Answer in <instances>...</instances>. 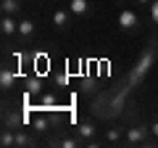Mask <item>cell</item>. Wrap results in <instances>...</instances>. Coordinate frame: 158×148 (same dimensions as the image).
Instances as JSON below:
<instances>
[{
	"label": "cell",
	"mask_w": 158,
	"mask_h": 148,
	"mask_svg": "<svg viewBox=\"0 0 158 148\" xmlns=\"http://www.w3.org/2000/svg\"><path fill=\"white\" fill-rule=\"evenodd\" d=\"M156 61H158V37H150V40H148V45L142 48V53L137 56L135 66L129 69V74H127V82H124V85L129 87V90L140 87L142 80L150 74V69L156 66Z\"/></svg>",
	"instance_id": "1"
},
{
	"label": "cell",
	"mask_w": 158,
	"mask_h": 148,
	"mask_svg": "<svg viewBox=\"0 0 158 148\" xmlns=\"http://www.w3.org/2000/svg\"><path fill=\"white\" fill-rule=\"evenodd\" d=\"M156 140L153 137V130L150 124H132L124 130V146H150V143Z\"/></svg>",
	"instance_id": "2"
},
{
	"label": "cell",
	"mask_w": 158,
	"mask_h": 148,
	"mask_svg": "<svg viewBox=\"0 0 158 148\" xmlns=\"http://www.w3.org/2000/svg\"><path fill=\"white\" fill-rule=\"evenodd\" d=\"M56 124H58V116L53 114L50 108L37 111V114H29V130H32L34 135H48Z\"/></svg>",
	"instance_id": "3"
},
{
	"label": "cell",
	"mask_w": 158,
	"mask_h": 148,
	"mask_svg": "<svg viewBox=\"0 0 158 148\" xmlns=\"http://www.w3.org/2000/svg\"><path fill=\"white\" fill-rule=\"evenodd\" d=\"M116 24H118V29H121V32H127V34L142 32V16L135 11V8H121V11H118V16H116Z\"/></svg>",
	"instance_id": "4"
},
{
	"label": "cell",
	"mask_w": 158,
	"mask_h": 148,
	"mask_svg": "<svg viewBox=\"0 0 158 148\" xmlns=\"http://www.w3.org/2000/svg\"><path fill=\"white\" fill-rule=\"evenodd\" d=\"M98 132H100V127H98L95 119H82L77 127H74V135L82 140V146H95Z\"/></svg>",
	"instance_id": "5"
},
{
	"label": "cell",
	"mask_w": 158,
	"mask_h": 148,
	"mask_svg": "<svg viewBox=\"0 0 158 148\" xmlns=\"http://www.w3.org/2000/svg\"><path fill=\"white\" fill-rule=\"evenodd\" d=\"M29 124V114L24 108H6L3 111V127H11V130H19V127Z\"/></svg>",
	"instance_id": "6"
},
{
	"label": "cell",
	"mask_w": 158,
	"mask_h": 148,
	"mask_svg": "<svg viewBox=\"0 0 158 148\" xmlns=\"http://www.w3.org/2000/svg\"><path fill=\"white\" fill-rule=\"evenodd\" d=\"M37 37V24L32 19H19V32H16V45H29Z\"/></svg>",
	"instance_id": "7"
},
{
	"label": "cell",
	"mask_w": 158,
	"mask_h": 148,
	"mask_svg": "<svg viewBox=\"0 0 158 148\" xmlns=\"http://www.w3.org/2000/svg\"><path fill=\"white\" fill-rule=\"evenodd\" d=\"M50 21H53V27H56L58 32H69L71 24H74V13L69 11V8H56L53 16H50Z\"/></svg>",
	"instance_id": "8"
},
{
	"label": "cell",
	"mask_w": 158,
	"mask_h": 148,
	"mask_svg": "<svg viewBox=\"0 0 158 148\" xmlns=\"http://www.w3.org/2000/svg\"><path fill=\"white\" fill-rule=\"evenodd\" d=\"M16 32H19V16H8V13H3V19H0V34H3V42L8 45V40H16Z\"/></svg>",
	"instance_id": "9"
},
{
	"label": "cell",
	"mask_w": 158,
	"mask_h": 148,
	"mask_svg": "<svg viewBox=\"0 0 158 148\" xmlns=\"http://www.w3.org/2000/svg\"><path fill=\"white\" fill-rule=\"evenodd\" d=\"M66 8L74 13V19H90L92 16V3L90 0H69Z\"/></svg>",
	"instance_id": "10"
},
{
	"label": "cell",
	"mask_w": 158,
	"mask_h": 148,
	"mask_svg": "<svg viewBox=\"0 0 158 148\" xmlns=\"http://www.w3.org/2000/svg\"><path fill=\"white\" fill-rule=\"evenodd\" d=\"M13 87H16V72H13L11 63H3V69H0V90L11 93Z\"/></svg>",
	"instance_id": "11"
},
{
	"label": "cell",
	"mask_w": 158,
	"mask_h": 148,
	"mask_svg": "<svg viewBox=\"0 0 158 148\" xmlns=\"http://www.w3.org/2000/svg\"><path fill=\"white\" fill-rule=\"evenodd\" d=\"M48 146H53V148H79L82 140L77 135H63V130H58V137L48 140Z\"/></svg>",
	"instance_id": "12"
},
{
	"label": "cell",
	"mask_w": 158,
	"mask_h": 148,
	"mask_svg": "<svg viewBox=\"0 0 158 148\" xmlns=\"http://www.w3.org/2000/svg\"><path fill=\"white\" fill-rule=\"evenodd\" d=\"M13 135H16L13 148H32V146H37V140L32 137V130H27V127H19V130H13Z\"/></svg>",
	"instance_id": "13"
},
{
	"label": "cell",
	"mask_w": 158,
	"mask_h": 148,
	"mask_svg": "<svg viewBox=\"0 0 158 148\" xmlns=\"http://www.w3.org/2000/svg\"><path fill=\"white\" fill-rule=\"evenodd\" d=\"M21 11H24V0H3V3H0V13L21 16Z\"/></svg>",
	"instance_id": "14"
},
{
	"label": "cell",
	"mask_w": 158,
	"mask_h": 148,
	"mask_svg": "<svg viewBox=\"0 0 158 148\" xmlns=\"http://www.w3.org/2000/svg\"><path fill=\"white\" fill-rule=\"evenodd\" d=\"M103 143H108V146L124 143V130H121V127H108V130L103 132Z\"/></svg>",
	"instance_id": "15"
},
{
	"label": "cell",
	"mask_w": 158,
	"mask_h": 148,
	"mask_svg": "<svg viewBox=\"0 0 158 148\" xmlns=\"http://www.w3.org/2000/svg\"><path fill=\"white\" fill-rule=\"evenodd\" d=\"M24 90H27V95H40L42 93V77H37V74L27 77L24 80Z\"/></svg>",
	"instance_id": "16"
},
{
	"label": "cell",
	"mask_w": 158,
	"mask_h": 148,
	"mask_svg": "<svg viewBox=\"0 0 158 148\" xmlns=\"http://www.w3.org/2000/svg\"><path fill=\"white\" fill-rule=\"evenodd\" d=\"M56 106H58V98L53 95V93H42V95L37 98V108H50L53 111Z\"/></svg>",
	"instance_id": "17"
},
{
	"label": "cell",
	"mask_w": 158,
	"mask_h": 148,
	"mask_svg": "<svg viewBox=\"0 0 158 148\" xmlns=\"http://www.w3.org/2000/svg\"><path fill=\"white\" fill-rule=\"evenodd\" d=\"M13 143H16L13 130H11V127H3V130H0V146H3V148H13Z\"/></svg>",
	"instance_id": "18"
},
{
	"label": "cell",
	"mask_w": 158,
	"mask_h": 148,
	"mask_svg": "<svg viewBox=\"0 0 158 148\" xmlns=\"http://www.w3.org/2000/svg\"><path fill=\"white\" fill-rule=\"evenodd\" d=\"M148 21L158 29V0H153L150 6H148Z\"/></svg>",
	"instance_id": "19"
},
{
	"label": "cell",
	"mask_w": 158,
	"mask_h": 148,
	"mask_svg": "<svg viewBox=\"0 0 158 148\" xmlns=\"http://www.w3.org/2000/svg\"><path fill=\"white\" fill-rule=\"evenodd\" d=\"M56 85L58 87H66L69 85V77H66V74H56Z\"/></svg>",
	"instance_id": "20"
},
{
	"label": "cell",
	"mask_w": 158,
	"mask_h": 148,
	"mask_svg": "<svg viewBox=\"0 0 158 148\" xmlns=\"http://www.w3.org/2000/svg\"><path fill=\"white\" fill-rule=\"evenodd\" d=\"M150 130H153V137H156V140H158V116H156V119L150 122Z\"/></svg>",
	"instance_id": "21"
},
{
	"label": "cell",
	"mask_w": 158,
	"mask_h": 148,
	"mask_svg": "<svg viewBox=\"0 0 158 148\" xmlns=\"http://www.w3.org/2000/svg\"><path fill=\"white\" fill-rule=\"evenodd\" d=\"M135 3H137V6H150L153 0H135Z\"/></svg>",
	"instance_id": "22"
}]
</instances>
